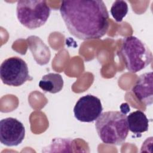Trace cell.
I'll return each instance as SVG.
<instances>
[{
    "instance_id": "cell-4",
    "label": "cell",
    "mask_w": 153,
    "mask_h": 153,
    "mask_svg": "<svg viewBox=\"0 0 153 153\" xmlns=\"http://www.w3.org/2000/svg\"><path fill=\"white\" fill-rule=\"evenodd\" d=\"M50 8L44 0L17 1L16 14L19 22L29 29L44 25L50 14Z\"/></svg>"
},
{
    "instance_id": "cell-3",
    "label": "cell",
    "mask_w": 153,
    "mask_h": 153,
    "mask_svg": "<svg viewBox=\"0 0 153 153\" xmlns=\"http://www.w3.org/2000/svg\"><path fill=\"white\" fill-rule=\"evenodd\" d=\"M120 52L126 69L132 73H136L145 68L152 60V54L149 48L134 36L123 38Z\"/></svg>"
},
{
    "instance_id": "cell-10",
    "label": "cell",
    "mask_w": 153,
    "mask_h": 153,
    "mask_svg": "<svg viewBox=\"0 0 153 153\" xmlns=\"http://www.w3.org/2000/svg\"><path fill=\"white\" fill-rule=\"evenodd\" d=\"M39 87L44 91L56 93L63 87L62 76L57 73H49L44 75L39 82Z\"/></svg>"
},
{
    "instance_id": "cell-8",
    "label": "cell",
    "mask_w": 153,
    "mask_h": 153,
    "mask_svg": "<svg viewBox=\"0 0 153 153\" xmlns=\"http://www.w3.org/2000/svg\"><path fill=\"white\" fill-rule=\"evenodd\" d=\"M152 82V72H146L139 76L132 88V92L136 97L146 106H149L153 102Z\"/></svg>"
},
{
    "instance_id": "cell-7",
    "label": "cell",
    "mask_w": 153,
    "mask_h": 153,
    "mask_svg": "<svg viewBox=\"0 0 153 153\" xmlns=\"http://www.w3.org/2000/svg\"><path fill=\"white\" fill-rule=\"evenodd\" d=\"M25 128L18 120L12 117L4 118L0 121V141L7 146H17L23 140Z\"/></svg>"
},
{
    "instance_id": "cell-11",
    "label": "cell",
    "mask_w": 153,
    "mask_h": 153,
    "mask_svg": "<svg viewBox=\"0 0 153 153\" xmlns=\"http://www.w3.org/2000/svg\"><path fill=\"white\" fill-rule=\"evenodd\" d=\"M110 11L115 20L117 22H121L127 14L128 5L124 1H115L112 4Z\"/></svg>"
},
{
    "instance_id": "cell-1",
    "label": "cell",
    "mask_w": 153,
    "mask_h": 153,
    "mask_svg": "<svg viewBox=\"0 0 153 153\" xmlns=\"http://www.w3.org/2000/svg\"><path fill=\"white\" fill-rule=\"evenodd\" d=\"M59 10L68 31L79 39H99L108 30L109 14L103 1H63Z\"/></svg>"
},
{
    "instance_id": "cell-5",
    "label": "cell",
    "mask_w": 153,
    "mask_h": 153,
    "mask_svg": "<svg viewBox=\"0 0 153 153\" xmlns=\"http://www.w3.org/2000/svg\"><path fill=\"white\" fill-rule=\"evenodd\" d=\"M0 78L6 85L19 87L32 80L27 63L20 57L14 56L4 60L0 66Z\"/></svg>"
},
{
    "instance_id": "cell-9",
    "label": "cell",
    "mask_w": 153,
    "mask_h": 153,
    "mask_svg": "<svg viewBox=\"0 0 153 153\" xmlns=\"http://www.w3.org/2000/svg\"><path fill=\"white\" fill-rule=\"evenodd\" d=\"M128 130L134 134H141L148 131L149 120L141 111H134L127 116Z\"/></svg>"
},
{
    "instance_id": "cell-6",
    "label": "cell",
    "mask_w": 153,
    "mask_h": 153,
    "mask_svg": "<svg viewBox=\"0 0 153 153\" xmlns=\"http://www.w3.org/2000/svg\"><path fill=\"white\" fill-rule=\"evenodd\" d=\"M102 111L100 100L91 94H87L80 97L74 108L75 118L85 123L96 120L101 115Z\"/></svg>"
},
{
    "instance_id": "cell-2",
    "label": "cell",
    "mask_w": 153,
    "mask_h": 153,
    "mask_svg": "<svg viewBox=\"0 0 153 153\" xmlns=\"http://www.w3.org/2000/svg\"><path fill=\"white\" fill-rule=\"evenodd\" d=\"M95 127L101 140L109 145H121L128 133L127 115L117 111L102 113L96 121Z\"/></svg>"
}]
</instances>
